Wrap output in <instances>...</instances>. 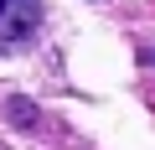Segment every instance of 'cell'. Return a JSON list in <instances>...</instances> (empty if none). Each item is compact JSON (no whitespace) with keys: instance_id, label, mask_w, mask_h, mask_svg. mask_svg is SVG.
I'll list each match as a JSON object with an SVG mask.
<instances>
[{"instance_id":"obj_1","label":"cell","mask_w":155,"mask_h":150,"mask_svg":"<svg viewBox=\"0 0 155 150\" xmlns=\"http://www.w3.org/2000/svg\"><path fill=\"white\" fill-rule=\"evenodd\" d=\"M41 26V0H0V52H16Z\"/></svg>"}]
</instances>
